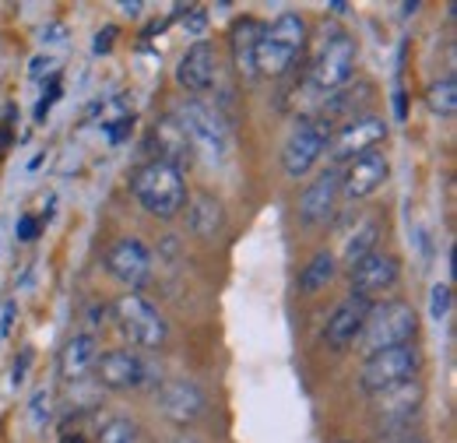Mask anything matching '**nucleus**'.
Masks as SVG:
<instances>
[{"label":"nucleus","instance_id":"nucleus-1","mask_svg":"<svg viewBox=\"0 0 457 443\" xmlns=\"http://www.w3.org/2000/svg\"><path fill=\"white\" fill-rule=\"evenodd\" d=\"M130 190H134L137 205L155 219H176L187 208V180H183V172L170 166V163H159V159L145 163L134 172Z\"/></svg>","mask_w":457,"mask_h":443},{"label":"nucleus","instance_id":"nucleus-2","mask_svg":"<svg viewBox=\"0 0 457 443\" xmlns=\"http://www.w3.org/2000/svg\"><path fill=\"white\" fill-rule=\"evenodd\" d=\"M172 120L179 123V130L190 141V152L208 159V163H222L228 152V127L222 120V113L215 106H208L204 99H183Z\"/></svg>","mask_w":457,"mask_h":443},{"label":"nucleus","instance_id":"nucleus-3","mask_svg":"<svg viewBox=\"0 0 457 443\" xmlns=\"http://www.w3.org/2000/svg\"><path fill=\"white\" fill-rule=\"evenodd\" d=\"M306 46V18L303 14H278L264 32H261V43H257V78L268 74V78H278L286 74L288 67L295 63L299 50Z\"/></svg>","mask_w":457,"mask_h":443},{"label":"nucleus","instance_id":"nucleus-4","mask_svg":"<svg viewBox=\"0 0 457 443\" xmlns=\"http://www.w3.org/2000/svg\"><path fill=\"white\" fill-rule=\"evenodd\" d=\"M331 134H335V127L324 116H303L292 127V134H288L286 145H282V169H286L288 180L306 176L310 169L320 163V155L331 145Z\"/></svg>","mask_w":457,"mask_h":443},{"label":"nucleus","instance_id":"nucleus-5","mask_svg":"<svg viewBox=\"0 0 457 443\" xmlns=\"http://www.w3.org/2000/svg\"><path fill=\"white\" fill-rule=\"evenodd\" d=\"M419 331V317L408 303H380L370 310L366 317V328H362V341L373 352H384V348H398V345H411V338Z\"/></svg>","mask_w":457,"mask_h":443},{"label":"nucleus","instance_id":"nucleus-6","mask_svg":"<svg viewBox=\"0 0 457 443\" xmlns=\"http://www.w3.org/2000/svg\"><path fill=\"white\" fill-rule=\"evenodd\" d=\"M113 317H116V328L127 334L134 345H141V348H159V345H166V338H170L166 317H162L145 296H137V292H123V296L116 299Z\"/></svg>","mask_w":457,"mask_h":443},{"label":"nucleus","instance_id":"nucleus-7","mask_svg":"<svg viewBox=\"0 0 457 443\" xmlns=\"http://www.w3.org/2000/svg\"><path fill=\"white\" fill-rule=\"evenodd\" d=\"M419 348L415 345H398V348H384V352H373L366 355L362 370H359V384L362 390L373 397L380 390H391L404 384V380H415L419 373Z\"/></svg>","mask_w":457,"mask_h":443},{"label":"nucleus","instance_id":"nucleus-8","mask_svg":"<svg viewBox=\"0 0 457 443\" xmlns=\"http://www.w3.org/2000/svg\"><path fill=\"white\" fill-rule=\"evenodd\" d=\"M355 60H359L355 39L348 32H335L313 60V85L324 92H342L355 74Z\"/></svg>","mask_w":457,"mask_h":443},{"label":"nucleus","instance_id":"nucleus-9","mask_svg":"<svg viewBox=\"0 0 457 443\" xmlns=\"http://www.w3.org/2000/svg\"><path fill=\"white\" fill-rule=\"evenodd\" d=\"M99 384L106 390H137V388H155L152 380V366L145 355H134L130 348H113L106 355H99L96 363Z\"/></svg>","mask_w":457,"mask_h":443},{"label":"nucleus","instance_id":"nucleus-10","mask_svg":"<svg viewBox=\"0 0 457 443\" xmlns=\"http://www.w3.org/2000/svg\"><path fill=\"white\" fill-rule=\"evenodd\" d=\"M391 176V163L380 148L373 152H362L355 159H348V166L342 169V194L348 201H362V197H373L384 180Z\"/></svg>","mask_w":457,"mask_h":443},{"label":"nucleus","instance_id":"nucleus-11","mask_svg":"<svg viewBox=\"0 0 457 443\" xmlns=\"http://www.w3.org/2000/svg\"><path fill=\"white\" fill-rule=\"evenodd\" d=\"M401 275V264L395 254H384V250H373L370 257L355 261L348 268V281H352V296H362V299H373V296H384L387 288H395V281Z\"/></svg>","mask_w":457,"mask_h":443},{"label":"nucleus","instance_id":"nucleus-12","mask_svg":"<svg viewBox=\"0 0 457 443\" xmlns=\"http://www.w3.org/2000/svg\"><path fill=\"white\" fill-rule=\"evenodd\" d=\"M106 272L134 292V288H141L152 278V254H148V247L141 239L123 236V239H116L113 247H110V254H106Z\"/></svg>","mask_w":457,"mask_h":443},{"label":"nucleus","instance_id":"nucleus-13","mask_svg":"<svg viewBox=\"0 0 457 443\" xmlns=\"http://www.w3.org/2000/svg\"><path fill=\"white\" fill-rule=\"evenodd\" d=\"M159 412L172 426H194L208 412V397L194 380H166L159 384Z\"/></svg>","mask_w":457,"mask_h":443},{"label":"nucleus","instance_id":"nucleus-14","mask_svg":"<svg viewBox=\"0 0 457 443\" xmlns=\"http://www.w3.org/2000/svg\"><path fill=\"white\" fill-rule=\"evenodd\" d=\"M215 81H219V54L212 43L197 39L176 63V85L187 88L190 96H201V92L215 88Z\"/></svg>","mask_w":457,"mask_h":443},{"label":"nucleus","instance_id":"nucleus-15","mask_svg":"<svg viewBox=\"0 0 457 443\" xmlns=\"http://www.w3.org/2000/svg\"><path fill=\"white\" fill-rule=\"evenodd\" d=\"M384 134H387V123H384V120L362 116V120L345 123L342 130H335L328 148H331L335 163H348V159H355V155H362V152H373V148L384 141Z\"/></svg>","mask_w":457,"mask_h":443},{"label":"nucleus","instance_id":"nucleus-16","mask_svg":"<svg viewBox=\"0 0 457 443\" xmlns=\"http://www.w3.org/2000/svg\"><path fill=\"white\" fill-rule=\"evenodd\" d=\"M338 197H342V169H328L313 180V187L303 190L299 197V219L303 225H320L335 215L338 208Z\"/></svg>","mask_w":457,"mask_h":443},{"label":"nucleus","instance_id":"nucleus-17","mask_svg":"<svg viewBox=\"0 0 457 443\" xmlns=\"http://www.w3.org/2000/svg\"><path fill=\"white\" fill-rule=\"evenodd\" d=\"M370 310H373V299L348 296L342 306L331 313V321H328V328H324V341H328L335 352H345L348 345H355L362 328H366Z\"/></svg>","mask_w":457,"mask_h":443},{"label":"nucleus","instance_id":"nucleus-18","mask_svg":"<svg viewBox=\"0 0 457 443\" xmlns=\"http://www.w3.org/2000/svg\"><path fill=\"white\" fill-rule=\"evenodd\" d=\"M99 363V341L96 334H74L63 348H60L57 370L67 384H81Z\"/></svg>","mask_w":457,"mask_h":443},{"label":"nucleus","instance_id":"nucleus-19","mask_svg":"<svg viewBox=\"0 0 457 443\" xmlns=\"http://www.w3.org/2000/svg\"><path fill=\"white\" fill-rule=\"evenodd\" d=\"M261 32L264 25L250 14H243L232 29H228V50L236 60V71L246 78V81H257V43H261Z\"/></svg>","mask_w":457,"mask_h":443},{"label":"nucleus","instance_id":"nucleus-20","mask_svg":"<svg viewBox=\"0 0 457 443\" xmlns=\"http://www.w3.org/2000/svg\"><path fill=\"white\" fill-rule=\"evenodd\" d=\"M373 408H377V415L387 419V422H408V419H415L419 408H422V384L404 380L398 388L380 390V394H373Z\"/></svg>","mask_w":457,"mask_h":443},{"label":"nucleus","instance_id":"nucleus-21","mask_svg":"<svg viewBox=\"0 0 457 443\" xmlns=\"http://www.w3.org/2000/svg\"><path fill=\"white\" fill-rule=\"evenodd\" d=\"M152 145H155V152H159L155 159H159V163H170V166H176V169L194 159L190 141H187V134L179 130V123L172 120V113L155 123V130H152Z\"/></svg>","mask_w":457,"mask_h":443},{"label":"nucleus","instance_id":"nucleus-22","mask_svg":"<svg viewBox=\"0 0 457 443\" xmlns=\"http://www.w3.org/2000/svg\"><path fill=\"white\" fill-rule=\"evenodd\" d=\"M187 225L194 236L201 239H215L222 229H226V208L219 197L212 194H197L190 205H187Z\"/></svg>","mask_w":457,"mask_h":443},{"label":"nucleus","instance_id":"nucleus-23","mask_svg":"<svg viewBox=\"0 0 457 443\" xmlns=\"http://www.w3.org/2000/svg\"><path fill=\"white\" fill-rule=\"evenodd\" d=\"M377 243H380V222L373 219V215H359L355 225L342 232V261L352 268L355 261L370 257L377 250Z\"/></svg>","mask_w":457,"mask_h":443},{"label":"nucleus","instance_id":"nucleus-24","mask_svg":"<svg viewBox=\"0 0 457 443\" xmlns=\"http://www.w3.org/2000/svg\"><path fill=\"white\" fill-rule=\"evenodd\" d=\"M338 275V257L331 254V250H320V254H313L310 257V264L299 272V292H320V288H328L331 281Z\"/></svg>","mask_w":457,"mask_h":443},{"label":"nucleus","instance_id":"nucleus-25","mask_svg":"<svg viewBox=\"0 0 457 443\" xmlns=\"http://www.w3.org/2000/svg\"><path fill=\"white\" fill-rule=\"evenodd\" d=\"M426 103H429V110L436 113V116H454V110H457V78L454 74L433 81L429 92H426Z\"/></svg>","mask_w":457,"mask_h":443},{"label":"nucleus","instance_id":"nucleus-26","mask_svg":"<svg viewBox=\"0 0 457 443\" xmlns=\"http://www.w3.org/2000/svg\"><path fill=\"white\" fill-rule=\"evenodd\" d=\"M137 426L130 422V419H123V415H116L110 419L103 430H99V443H137Z\"/></svg>","mask_w":457,"mask_h":443},{"label":"nucleus","instance_id":"nucleus-27","mask_svg":"<svg viewBox=\"0 0 457 443\" xmlns=\"http://www.w3.org/2000/svg\"><path fill=\"white\" fill-rule=\"evenodd\" d=\"M451 299H454L451 285L447 281H436L433 292H429V313H433V321H444L451 313Z\"/></svg>","mask_w":457,"mask_h":443},{"label":"nucleus","instance_id":"nucleus-28","mask_svg":"<svg viewBox=\"0 0 457 443\" xmlns=\"http://www.w3.org/2000/svg\"><path fill=\"white\" fill-rule=\"evenodd\" d=\"M176 14H187V18H183V29L194 32V36H201V32L208 29V11H204V7H190V4L183 7V4H179Z\"/></svg>","mask_w":457,"mask_h":443},{"label":"nucleus","instance_id":"nucleus-29","mask_svg":"<svg viewBox=\"0 0 457 443\" xmlns=\"http://www.w3.org/2000/svg\"><path fill=\"white\" fill-rule=\"evenodd\" d=\"M39 232H43V225L32 219V215L18 219V243H32V239H39Z\"/></svg>","mask_w":457,"mask_h":443},{"label":"nucleus","instance_id":"nucleus-30","mask_svg":"<svg viewBox=\"0 0 457 443\" xmlns=\"http://www.w3.org/2000/svg\"><path fill=\"white\" fill-rule=\"evenodd\" d=\"M57 96H60V74H54V78H50V92H43V99H39V110H36V120H43V116L50 113V106L57 103Z\"/></svg>","mask_w":457,"mask_h":443},{"label":"nucleus","instance_id":"nucleus-31","mask_svg":"<svg viewBox=\"0 0 457 443\" xmlns=\"http://www.w3.org/2000/svg\"><path fill=\"white\" fill-rule=\"evenodd\" d=\"M113 43H116V25H106L99 36H96V43H92V50L103 56V54H110L113 50Z\"/></svg>","mask_w":457,"mask_h":443},{"label":"nucleus","instance_id":"nucleus-32","mask_svg":"<svg viewBox=\"0 0 457 443\" xmlns=\"http://www.w3.org/2000/svg\"><path fill=\"white\" fill-rule=\"evenodd\" d=\"M32 422H36V426L50 422V405H46V394H36V401H32Z\"/></svg>","mask_w":457,"mask_h":443},{"label":"nucleus","instance_id":"nucleus-33","mask_svg":"<svg viewBox=\"0 0 457 443\" xmlns=\"http://www.w3.org/2000/svg\"><path fill=\"white\" fill-rule=\"evenodd\" d=\"M127 127H134V116H123V120L110 123V138H113V141H123V138H127Z\"/></svg>","mask_w":457,"mask_h":443},{"label":"nucleus","instance_id":"nucleus-34","mask_svg":"<svg viewBox=\"0 0 457 443\" xmlns=\"http://www.w3.org/2000/svg\"><path fill=\"white\" fill-rule=\"evenodd\" d=\"M120 11H123V14H141V4H137V0H134V4H120Z\"/></svg>","mask_w":457,"mask_h":443},{"label":"nucleus","instance_id":"nucleus-35","mask_svg":"<svg viewBox=\"0 0 457 443\" xmlns=\"http://www.w3.org/2000/svg\"><path fill=\"white\" fill-rule=\"evenodd\" d=\"M60 443H88V440H85L81 433H63V437H60Z\"/></svg>","mask_w":457,"mask_h":443},{"label":"nucleus","instance_id":"nucleus-36","mask_svg":"<svg viewBox=\"0 0 457 443\" xmlns=\"http://www.w3.org/2000/svg\"><path fill=\"white\" fill-rule=\"evenodd\" d=\"M11 145V134H7V127H0V152Z\"/></svg>","mask_w":457,"mask_h":443},{"label":"nucleus","instance_id":"nucleus-37","mask_svg":"<svg viewBox=\"0 0 457 443\" xmlns=\"http://www.w3.org/2000/svg\"><path fill=\"white\" fill-rule=\"evenodd\" d=\"M395 443H426V440H419V437H401V440H395Z\"/></svg>","mask_w":457,"mask_h":443},{"label":"nucleus","instance_id":"nucleus-38","mask_svg":"<svg viewBox=\"0 0 457 443\" xmlns=\"http://www.w3.org/2000/svg\"><path fill=\"white\" fill-rule=\"evenodd\" d=\"M176 443H201V440H194V437H179Z\"/></svg>","mask_w":457,"mask_h":443},{"label":"nucleus","instance_id":"nucleus-39","mask_svg":"<svg viewBox=\"0 0 457 443\" xmlns=\"http://www.w3.org/2000/svg\"><path fill=\"white\" fill-rule=\"evenodd\" d=\"M338 443H348V440H338Z\"/></svg>","mask_w":457,"mask_h":443}]
</instances>
